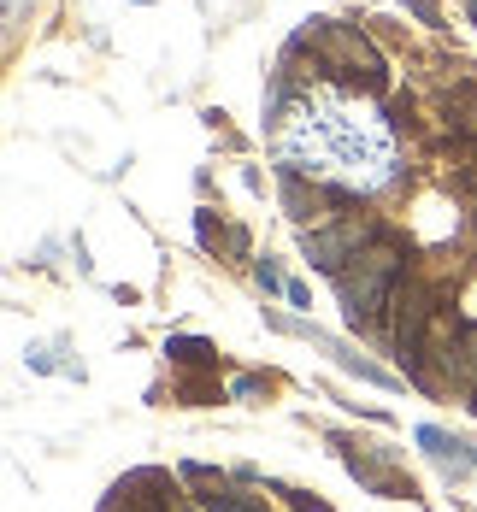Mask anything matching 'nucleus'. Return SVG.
<instances>
[{"instance_id": "f257e3e1", "label": "nucleus", "mask_w": 477, "mask_h": 512, "mask_svg": "<svg viewBox=\"0 0 477 512\" xmlns=\"http://www.w3.org/2000/svg\"><path fill=\"white\" fill-rule=\"evenodd\" d=\"M277 159L324 189L371 195L395 177V136L383 112L342 89H307L277 106Z\"/></svg>"}, {"instance_id": "f03ea898", "label": "nucleus", "mask_w": 477, "mask_h": 512, "mask_svg": "<svg viewBox=\"0 0 477 512\" xmlns=\"http://www.w3.org/2000/svg\"><path fill=\"white\" fill-rule=\"evenodd\" d=\"M395 289H401V248H389V242L366 248L354 265H342V271H336V295H342L348 324H371Z\"/></svg>"}, {"instance_id": "7ed1b4c3", "label": "nucleus", "mask_w": 477, "mask_h": 512, "mask_svg": "<svg viewBox=\"0 0 477 512\" xmlns=\"http://www.w3.org/2000/svg\"><path fill=\"white\" fill-rule=\"evenodd\" d=\"M313 53L324 59V71H342V77H366L371 89L383 83V59L371 53V42L348 24H318L313 30Z\"/></svg>"}, {"instance_id": "20e7f679", "label": "nucleus", "mask_w": 477, "mask_h": 512, "mask_svg": "<svg viewBox=\"0 0 477 512\" xmlns=\"http://www.w3.org/2000/svg\"><path fill=\"white\" fill-rule=\"evenodd\" d=\"M342 460H348V471L366 483L371 495H389V501H419L413 477L395 465V454H389V448H354V442H342Z\"/></svg>"}, {"instance_id": "39448f33", "label": "nucleus", "mask_w": 477, "mask_h": 512, "mask_svg": "<svg viewBox=\"0 0 477 512\" xmlns=\"http://www.w3.org/2000/svg\"><path fill=\"white\" fill-rule=\"evenodd\" d=\"M366 242H371L366 224H360V218H342V224H330V230H307V242H301V248H307V259H313L318 271H330V277H336L348 259L366 254Z\"/></svg>"}, {"instance_id": "423d86ee", "label": "nucleus", "mask_w": 477, "mask_h": 512, "mask_svg": "<svg viewBox=\"0 0 477 512\" xmlns=\"http://www.w3.org/2000/svg\"><path fill=\"white\" fill-rule=\"evenodd\" d=\"M413 436H419L424 460L436 465L448 483H454V477H472V471H477V442H472V436H454V430H442V424H419Z\"/></svg>"}, {"instance_id": "0eeeda50", "label": "nucleus", "mask_w": 477, "mask_h": 512, "mask_svg": "<svg viewBox=\"0 0 477 512\" xmlns=\"http://www.w3.org/2000/svg\"><path fill=\"white\" fill-rule=\"evenodd\" d=\"M395 301H401V324H395V342H401V359H407V371H419L424 324H430V289L407 283V289H395Z\"/></svg>"}, {"instance_id": "6e6552de", "label": "nucleus", "mask_w": 477, "mask_h": 512, "mask_svg": "<svg viewBox=\"0 0 477 512\" xmlns=\"http://www.w3.org/2000/svg\"><path fill=\"white\" fill-rule=\"evenodd\" d=\"M183 477H189V483H207V495H201V507H207V512H265V507H254V501H242L224 477L201 471V465H183Z\"/></svg>"}, {"instance_id": "1a4fd4ad", "label": "nucleus", "mask_w": 477, "mask_h": 512, "mask_svg": "<svg viewBox=\"0 0 477 512\" xmlns=\"http://www.w3.org/2000/svg\"><path fill=\"white\" fill-rule=\"evenodd\" d=\"M171 354L183 359V365H207L212 348H207V342H195V336H177V342H171Z\"/></svg>"}, {"instance_id": "9d476101", "label": "nucleus", "mask_w": 477, "mask_h": 512, "mask_svg": "<svg viewBox=\"0 0 477 512\" xmlns=\"http://www.w3.org/2000/svg\"><path fill=\"white\" fill-rule=\"evenodd\" d=\"M254 277H260V289H265V295H271V289H289V283L277 277V265H271V259H260V265H254Z\"/></svg>"}, {"instance_id": "9b49d317", "label": "nucleus", "mask_w": 477, "mask_h": 512, "mask_svg": "<svg viewBox=\"0 0 477 512\" xmlns=\"http://www.w3.org/2000/svg\"><path fill=\"white\" fill-rule=\"evenodd\" d=\"M413 12H419L424 24H436V0H413Z\"/></svg>"}, {"instance_id": "f8f14e48", "label": "nucleus", "mask_w": 477, "mask_h": 512, "mask_svg": "<svg viewBox=\"0 0 477 512\" xmlns=\"http://www.w3.org/2000/svg\"><path fill=\"white\" fill-rule=\"evenodd\" d=\"M24 18V0H6V24H18Z\"/></svg>"}, {"instance_id": "ddd939ff", "label": "nucleus", "mask_w": 477, "mask_h": 512, "mask_svg": "<svg viewBox=\"0 0 477 512\" xmlns=\"http://www.w3.org/2000/svg\"><path fill=\"white\" fill-rule=\"evenodd\" d=\"M466 189H472V195H477V165H472V171H466Z\"/></svg>"}, {"instance_id": "4468645a", "label": "nucleus", "mask_w": 477, "mask_h": 512, "mask_svg": "<svg viewBox=\"0 0 477 512\" xmlns=\"http://www.w3.org/2000/svg\"><path fill=\"white\" fill-rule=\"evenodd\" d=\"M466 6H472V18H477V0H466Z\"/></svg>"}]
</instances>
